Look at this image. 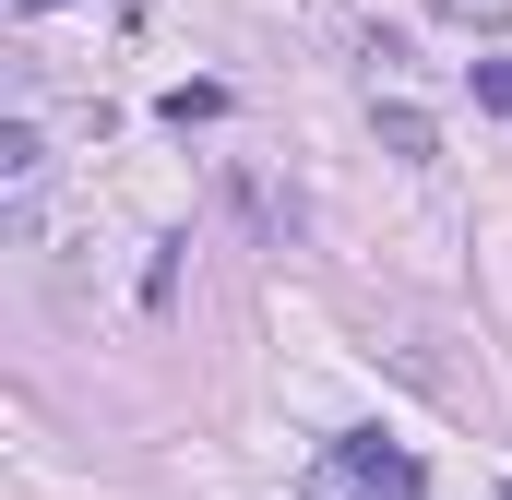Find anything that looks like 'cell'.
Masks as SVG:
<instances>
[{"instance_id":"cell-1","label":"cell","mask_w":512,"mask_h":500,"mask_svg":"<svg viewBox=\"0 0 512 500\" xmlns=\"http://www.w3.org/2000/svg\"><path fill=\"white\" fill-rule=\"evenodd\" d=\"M334 453H346L382 500H417V453H393V441H334Z\"/></svg>"},{"instance_id":"cell-2","label":"cell","mask_w":512,"mask_h":500,"mask_svg":"<svg viewBox=\"0 0 512 500\" xmlns=\"http://www.w3.org/2000/svg\"><path fill=\"white\" fill-rule=\"evenodd\" d=\"M36 167H48L36 120H0V179H12V191H36Z\"/></svg>"},{"instance_id":"cell-3","label":"cell","mask_w":512,"mask_h":500,"mask_svg":"<svg viewBox=\"0 0 512 500\" xmlns=\"http://www.w3.org/2000/svg\"><path fill=\"white\" fill-rule=\"evenodd\" d=\"M298 500H382V489H370V477H358V465H346V453H322V465H310V477H298Z\"/></svg>"},{"instance_id":"cell-4","label":"cell","mask_w":512,"mask_h":500,"mask_svg":"<svg viewBox=\"0 0 512 500\" xmlns=\"http://www.w3.org/2000/svg\"><path fill=\"white\" fill-rule=\"evenodd\" d=\"M429 143H441V131H429V108H382V155H405V167H417Z\"/></svg>"},{"instance_id":"cell-5","label":"cell","mask_w":512,"mask_h":500,"mask_svg":"<svg viewBox=\"0 0 512 500\" xmlns=\"http://www.w3.org/2000/svg\"><path fill=\"white\" fill-rule=\"evenodd\" d=\"M215 108H227V84H179V96H167V131H203Z\"/></svg>"},{"instance_id":"cell-6","label":"cell","mask_w":512,"mask_h":500,"mask_svg":"<svg viewBox=\"0 0 512 500\" xmlns=\"http://www.w3.org/2000/svg\"><path fill=\"white\" fill-rule=\"evenodd\" d=\"M465 72H477V108H489V120H512V48H501V60H465Z\"/></svg>"},{"instance_id":"cell-7","label":"cell","mask_w":512,"mask_h":500,"mask_svg":"<svg viewBox=\"0 0 512 500\" xmlns=\"http://www.w3.org/2000/svg\"><path fill=\"white\" fill-rule=\"evenodd\" d=\"M12 12H60V0H12Z\"/></svg>"},{"instance_id":"cell-8","label":"cell","mask_w":512,"mask_h":500,"mask_svg":"<svg viewBox=\"0 0 512 500\" xmlns=\"http://www.w3.org/2000/svg\"><path fill=\"white\" fill-rule=\"evenodd\" d=\"M501 500H512V489H501Z\"/></svg>"}]
</instances>
